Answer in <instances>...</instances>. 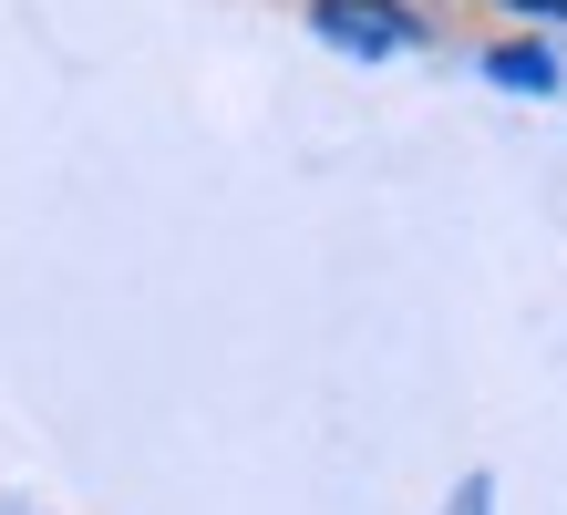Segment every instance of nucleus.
Wrapping results in <instances>:
<instances>
[{"mask_svg":"<svg viewBox=\"0 0 567 515\" xmlns=\"http://www.w3.org/2000/svg\"><path fill=\"white\" fill-rule=\"evenodd\" d=\"M320 31L351 42V52H403L413 42V21L392 11V0H320Z\"/></svg>","mask_w":567,"mask_h":515,"instance_id":"nucleus-1","label":"nucleus"},{"mask_svg":"<svg viewBox=\"0 0 567 515\" xmlns=\"http://www.w3.org/2000/svg\"><path fill=\"white\" fill-rule=\"evenodd\" d=\"M495 73H506V83H547V52L537 42H506V52H495Z\"/></svg>","mask_w":567,"mask_h":515,"instance_id":"nucleus-2","label":"nucleus"},{"mask_svg":"<svg viewBox=\"0 0 567 515\" xmlns=\"http://www.w3.org/2000/svg\"><path fill=\"white\" fill-rule=\"evenodd\" d=\"M526 11H567V0H526Z\"/></svg>","mask_w":567,"mask_h":515,"instance_id":"nucleus-3","label":"nucleus"}]
</instances>
